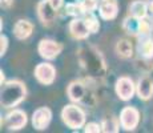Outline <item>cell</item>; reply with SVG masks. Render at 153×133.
Returning a JSON list of instances; mask_svg holds the SVG:
<instances>
[{
  "label": "cell",
  "instance_id": "cell-2",
  "mask_svg": "<svg viewBox=\"0 0 153 133\" xmlns=\"http://www.w3.org/2000/svg\"><path fill=\"white\" fill-rule=\"evenodd\" d=\"M1 106L4 108H12L16 106L17 104L24 100L25 94H27V89H25V85L22 81H17V80H11V81L1 84Z\"/></svg>",
  "mask_w": 153,
  "mask_h": 133
},
{
  "label": "cell",
  "instance_id": "cell-16",
  "mask_svg": "<svg viewBox=\"0 0 153 133\" xmlns=\"http://www.w3.org/2000/svg\"><path fill=\"white\" fill-rule=\"evenodd\" d=\"M139 53L145 61L151 60L153 57V39L149 36L141 37V41L139 43Z\"/></svg>",
  "mask_w": 153,
  "mask_h": 133
},
{
  "label": "cell",
  "instance_id": "cell-12",
  "mask_svg": "<svg viewBox=\"0 0 153 133\" xmlns=\"http://www.w3.org/2000/svg\"><path fill=\"white\" fill-rule=\"evenodd\" d=\"M100 16L105 20H112L119 13V5L117 0H101L99 7Z\"/></svg>",
  "mask_w": 153,
  "mask_h": 133
},
{
  "label": "cell",
  "instance_id": "cell-1",
  "mask_svg": "<svg viewBox=\"0 0 153 133\" xmlns=\"http://www.w3.org/2000/svg\"><path fill=\"white\" fill-rule=\"evenodd\" d=\"M79 60L81 63V67L92 77H102L105 75L107 71L105 61L100 52L93 47H83L79 51Z\"/></svg>",
  "mask_w": 153,
  "mask_h": 133
},
{
  "label": "cell",
  "instance_id": "cell-23",
  "mask_svg": "<svg viewBox=\"0 0 153 133\" xmlns=\"http://www.w3.org/2000/svg\"><path fill=\"white\" fill-rule=\"evenodd\" d=\"M101 128H102V132H105V133L117 132L119 131V121L114 119V117H109V119L104 120Z\"/></svg>",
  "mask_w": 153,
  "mask_h": 133
},
{
  "label": "cell",
  "instance_id": "cell-11",
  "mask_svg": "<svg viewBox=\"0 0 153 133\" xmlns=\"http://www.w3.org/2000/svg\"><path fill=\"white\" fill-rule=\"evenodd\" d=\"M69 32L75 39L77 40H83V39H87L88 35L91 33V31L88 29L87 24H85L84 19H73L72 22L69 23Z\"/></svg>",
  "mask_w": 153,
  "mask_h": 133
},
{
  "label": "cell",
  "instance_id": "cell-26",
  "mask_svg": "<svg viewBox=\"0 0 153 133\" xmlns=\"http://www.w3.org/2000/svg\"><path fill=\"white\" fill-rule=\"evenodd\" d=\"M0 43H1V45H0V55H5V52H7V47H8V39L4 36V35H1V37H0Z\"/></svg>",
  "mask_w": 153,
  "mask_h": 133
},
{
  "label": "cell",
  "instance_id": "cell-17",
  "mask_svg": "<svg viewBox=\"0 0 153 133\" xmlns=\"http://www.w3.org/2000/svg\"><path fill=\"white\" fill-rule=\"evenodd\" d=\"M129 10H131L132 16L141 19V17L146 16V13H148V4L144 3V1H141V0H136V1H133L131 4Z\"/></svg>",
  "mask_w": 153,
  "mask_h": 133
},
{
  "label": "cell",
  "instance_id": "cell-13",
  "mask_svg": "<svg viewBox=\"0 0 153 133\" xmlns=\"http://www.w3.org/2000/svg\"><path fill=\"white\" fill-rule=\"evenodd\" d=\"M136 92L141 100H148L153 94V81L148 76H143L136 85Z\"/></svg>",
  "mask_w": 153,
  "mask_h": 133
},
{
  "label": "cell",
  "instance_id": "cell-24",
  "mask_svg": "<svg viewBox=\"0 0 153 133\" xmlns=\"http://www.w3.org/2000/svg\"><path fill=\"white\" fill-rule=\"evenodd\" d=\"M83 7L85 10V12H92L96 10L97 7V0H83Z\"/></svg>",
  "mask_w": 153,
  "mask_h": 133
},
{
  "label": "cell",
  "instance_id": "cell-4",
  "mask_svg": "<svg viewBox=\"0 0 153 133\" xmlns=\"http://www.w3.org/2000/svg\"><path fill=\"white\" fill-rule=\"evenodd\" d=\"M140 121V113L133 106H125L120 113V124L125 131H133Z\"/></svg>",
  "mask_w": 153,
  "mask_h": 133
},
{
  "label": "cell",
  "instance_id": "cell-27",
  "mask_svg": "<svg viewBox=\"0 0 153 133\" xmlns=\"http://www.w3.org/2000/svg\"><path fill=\"white\" fill-rule=\"evenodd\" d=\"M49 1H51V4L53 5L56 10H59L61 7V4H63V0H49Z\"/></svg>",
  "mask_w": 153,
  "mask_h": 133
},
{
  "label": "cell",
  "instance_id": "cell-7",
  "mask_svg": "<svg viewBox=\"0 0 153 133\" xmlns=\"http://www.w3.org/2000/svg\"><path fill=\"white\" fill-rule=\"evenodd\" d=\"M37 49H39V53L43 59L53 60L56 56H59V53L61 52V45L53 40L44 39L39 43V48Z\"/></svg>",
  "mask_w": 153,
  "mask_h": 133
},
{
  "label": "cell",
  "instance_id": "cell-28",
  "mask_svg": "<svg viewBox=\"0 0 153 133\" xmlns=\"http://www.w3.org/2000/svg\"><path fill=\"white\" fill-rule=\"evenodd\" d=\"M13 0H1V7L3 8H10L12 5Z\"/></svg>",
  "mask_w": 153,
  "mask_h": 133
},
{
  "label": "cell",
  "instance_id": "cell-9",
  "mask_svg": "<svg viewBox=\"0 0 153 133\" xmlns=\"http://www.w3.org/2000/svg\"><path fill=\"white\" fill-rule=\"evenodd\" d=\"M56 8L51 4L49 0H42L37 5V13L44 25H51L56 17Z\"/></svg>",
  "mask_w": 153,
  "mask_h": 133
},
{
  "label": "cell",
  "instance_id": "cell-22",
  "mask_svg": "<svg viewBox=\"0 0 153 133\" xmlns=\"http://www.w3.org/2000/svg\"><path fill=\"white\" fill-rule=\"evenodd\" d=\"M65 12L67 15H71V16L80 17L81 15L85 13V10L83 7V3H68L65 5Z\"/></svg>",
  "mask_w": 153,
  "mask_h": 133
},
{
  "label": "cell",
  "instance_id": "cell-6",
  "mask_svg": "<svg viewBox=\"0 0 153 133\" xmlns=\"http://www.w3.org/2000/svg\"><path fill=\"white\" fill-rule=\"evenodd\" d=\"M134 91H136V85L129 77H120L116 81V93L124 101H128L133 97Z\"/></svg>",
  "mask_w": 153,
  "mask_h": 133
},
{
  "label": "cell",
  "instance_id": "cell-10",
  "mask_svg": "<svg viewBox=\"0 0 153 133\" xmlns=\"http://www.w3.org/2000/svg\"><path fill=\"white\" fill-rule=\"evenodd\" d=\"M25 124H27V114L20 109H15V111L10 112L5 117V125L13 131L24 128Z\"/></svg>",
  "mask_w": 153,
  "mask_h": 133
},
{
  "label": "cell",
  "instance_id": "cell-14",
  "mask_svg": "<svg viewBox=\"0 0 153 133\" xmlns=\"http://www.w3.org/2000/svg\"><path fill=\"white\" fill-rule=\"evenodd\" d=\"M32 32H33V25L28 20H19V22H16V24L13 27V35L19 40L28 39L32 35Z\"/></svg>",
  "mask_w": 153,
  "mask_h": 133
},
{
  "label": "cell",
  "instance_id": "cell-15",
  "mask_svg": "<svg viewBox=\"0 0 153 133\" xmlns=\"http://www.w3.org/2000/svg\"><path fill=\"white\" fill-rule=\"evenodd\" d=\"M85 94H87V88L84 87L83 82L80 81H73L68 87V96L72 101L80 103L84 100Z\"/></svg>",
  "mask_w": 153,
  "mask_h": 133
},
{
  "label": "cell",
  "instance_id": "cell-20",
  "mask_svg": "<svg viewBox=\"0 0 153 133\" xmlns=\"http://www.w3.org/2000/svg\"><path fill=\"white\" fill-rule=\"evenodd\" d=\"M153 29V23L149 17L144 16L140 19V23H139V36L141 37H146L151 35Z\"/></svg>",
  "mask_w": 153,
  "mask_h": 133
},
{
  "label": "cell",
  "instance_id": "cell-21",
  "mask_svg": "<svg viewBox=\"0 0 153 133\" xmlns=\"http://www.w3.org/2000/svg\"><path fill=\"white\" fill-rule=\"evenodd\" d=\"M83 19L88 27V29L91 31V33H96V32L100 29V23H99L97 17H96L92 12H85Z\"/></svg>",
  "mask_w": 153,
  "mask_h": 133
},
{
  "label": "cell",
  "instance_id": "cell-30",
  "mask_svg": "<svg viewBox=\"0 0 153 133\" xmlns=\"http://www.w3.org/2000/svg\"><path fill=\"white\" fill-rule=\"evenodd\" d=\"M146 64H148V65L151 67V68H153V57L151 59V60H148V61H146Z\"/></svg>",
  "mask_w": 153,
  "mask_h": 133
},
{
  "label": "cell",
  "instance_id": "cell-18",
  "mask_svg": "<svg viewBox=\"0 0 153 133\" xmlns=\"http://www.w3.org/2000/svg\"><path fill=\"white\" fill-rule=\"evenodd\" d=\"M139 23H140L139 17H134V16L131 15V16L126 17V19L124 20V23H123V28L131 35H139Z\"/></svg>",
  "mask_w": 153,
  "mask_h": 133
},
{
  "label": "cell",
  "instance_id": "cell-5",
  "mask_svg": "<svg viewBox=\"0 0 153 133\" xmlns=\"http://www.w3.org/2000/svg\"><path fill=\"white\" fill-rule=\"evenodd\" d=\"M35 77L44 85H51L56 79V69L52 64L42 63L35 68Z\"/></svg>",
  "mask_w": 153,
  "mask_h": 133
},
{
  "label": "cell",
  "instance_id": "cell-29",
  "mask_svg": "<svg viewBox=\"0 0 153 133\" xmlns=\"http://www.w3.org/2000/svg\"><path fill=\"white\" fill-rule=\"evenodd\" d=\"M148 12H151L153 15V0H151V1L148 3Z\"/></svg>",
  "mask_w": 153,
  "mask_h": 133
},
{
  "label": "cell",
  "instance_id": "cell-25",
  "mask_svg": "<svg viewBox=\"0 0 153 133\" xmlns=\"http://www.w3.org/2000/svg\"><path fill=\"white\" fill-rule=\"evenodd\" d=\"M85 132H96V133H99L100 131H102L101 129V126L99 125V124H96V123H89V124H87L85 125V129H84Z\"/></svg>",
  "mask_w": 153,
  "mask_h": 133
},
{
  "label": "cell",
  "instance_id": "cell-19",
  "mask_svg": "<svg viewBox=\"0 0 153 133\" xmlns=\"http://www.w3.org/2000/svg\"><path fill=\"white\" fill-rule=\"evenodd\" d=\"M116 51L121 57H131L133 55V47H132L131 41L123 39L116 44Z\"/></svg>",
  "mask_w": 153,
  "mask_h": 133
},
{
  "label": "cell",
  "instance_id": "cell-3",
  "mask_svg": "<svg viewBox=\"0 0 153 133\" xmlns=\"http://www.w3.org/2000/svg\"><path fill=\"white\" fill-rule=\"evenodd\" d=\"M61 119L67 126L72 129H79L85 123V113L77 105H65L61 111Z\"/></svg>",
  "mask_w": 153,
  "mask_h": 133
},
{
  "label": "cell",
  "instance_id": "cell-8",
  "mask_svg": "<svg viewBox=\"0 0 153 133\" xmlns=\"http://www.w3.org/2000/svg\"><path fill=\"white\" fill-rule=\"evenodd\" d=\"M52 119V112L49 108L47 106H42V108L36 109L33 112V116H32V124H33V128H36L37 131H43L47 126L49 125Z\"/></svg>",
  "mask_w": 153,
  "mask_h": 133
}]
</instances>
